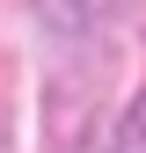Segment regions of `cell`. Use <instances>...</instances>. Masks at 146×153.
Segmentation results:
<instances>
[{
	"mask_svg": "<svg viewBox=\"0 0 146 153\" xmlns=\"http://www.w3.org/2000/svg\"><path fill=\"white\" fill-rule=\"evenodd\" d=\"M110 153H146V88L132 95V109H124L117 139H110Z\"/></svg>",
	"mask_w": 146,
	"mask_h": 153,
	"instance_id": "cell-1",
	"label": "cell"
}]
</instances>
